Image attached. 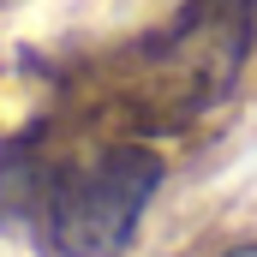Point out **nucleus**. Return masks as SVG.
Here are the masks:
<instances>
[{
	"label": "nucleus",
	"instance_id": "nucleus-1",
	"mask_svg": "<svg viewBox=\"0 0 257 257\" xmlns=\"http://www.w3.org/2000/svg\"><path fill=\"white\" fill-rule=\"evenodd\" d=\"M156 186H162V156L144 144H120L84 168H66L42 209L54 257H120Z\"/></svg>",
	"mask_w": 257,
	"mask_h": 257
},
{
	"label": "nucleus",
	"instance_id": "nucleus-2",
	"mask_svg": "<svg viewBox=\"0 0 257 257\" xmlns=\"http://www.w3.org/2000/svg\"><path fill=\"white\" fill-rule=\"evenodd\" d=\"M251 6L257 0H192L168 24V36L150 42V78L168 108L197 114L215 96H227L251 42Z\"/></svg>",
	"mask_w": 257,
	"mask_h": 257
},
{
	"label": "nucleus",
	"instance_id": "nucleus-3",
	"mask_svg": "<svg viewBox=\"0 0 257 257\" xmlns=\"http://www.w3.org/2000/svg\"><path fill=\"white\" fill-rule=\"evenodd\" d=\"M54 168L42 156L36 138H6L0 144V227H18L30 215L48 209V192H54Z\"/></svg>",
	"mask_w": 257,
	"mask_h": 257
},
{
	"label": "nucleus",
	"instance_id": "nucleus-4",
	"mask_svg": "<svg viewBox=\"0 0 257 257\" xmlns=\"http://www.w3.org/2000/svg\"><path fill=\"white\" fill-rule=\"evenodd\" d=\"M227 257H257V245H233V251H227Z\"/></svg>",
	"mask_w": 257,
	"mask_h": 257
}]
</instances>
